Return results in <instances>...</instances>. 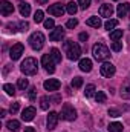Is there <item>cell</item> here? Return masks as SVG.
<instances>
[{
    "label": "cell",
    "instance_id": "5b68a950",
    "mask_svg": "<svg viewBox=\"0 0 130 132\" xmlns=\"http://www.w3.org/2000/svg\"><path fill=\"white\" fill-rule=\"evenodd\" d=\"M61 118H64L67 121H73L77 118V111L73 109V106L70 104H64L61 109Z\"/></svg>",
    "mask_w": 130,
    "mask_h": 132
},
{
    "label": "cell",
    "instance_id": "484cf974",
    "mask_svg": "<svg viewBox=\"0 0 130 132\" xmlns=\"http://www.w3.org/2000/svg\"><path fill=\"white\" fill-rule=\"evenodd\" d=\"M121 37H123V29H115V31H112V32H110V38H112L113 42L119 40Z\"/></svg>",
    "mask_w": 130,
    "mask_h": 132
},
{
    "label": "cell",
    "instance_id": "9c48e42d",
    "mask_svg": "<svg viewBox=\"0 0 130 132\" xmlns=\"http://www.w3.org/2000/svg\"><path fill=\"white\" fill-rule=\"evenodd\" d=\"M48 12H49L51 15L61 17V15L64 14V8H63V5H61V3H54L52 6H49V8H48Z\"/></svg>",
    "mask_w": 130,
    "mask_h": 132
},
{
    "label": "cell",
    "instance_id": "e575fe53",
    "mask_svg": "<svg viewBox=\"0 0 130 132\" xmlns=\"http://www.w3.org/2000/svg\"><path fill=\"white\" fill-rule=\"evenodd\" d=\"M77 25H78V20H77V19H70V20H67V23H66V26H67L69 29H73Z\"/></svg>",
    "mask_w": 130,
    "mask_h": 132
},
{
    "label": "cell",
    "instance_id": "ba28073f",
    "mask_svg": "<svg viewBox=\"0 0 130 132\" xmlns=\"http://www.w3.org/2000/svg\"><path fill=\"white\" fill-rule=\"evenodd\" d=\"M99 71H101V75H104V77H113L116 69H115V66L112 65V63L106 62V63H103V65H101Z\"/></svg>",
    "mask_w": 130,
    "mask_h": 132
},
{
    "label": "cell",
    "instance_id": "bcb514c9",
    "mask_svg": "<svg viewBox=\"0 0 130 132\" xmlns=\"http://www.w3.org/2000/svg\"><path fill=\"white\" fill-rule=\"evenodd\" d=\"M0 117H6V111H2L0 112Z\"/></svg>",
    "mask_w": 130,
    "mask_h": 132
},
{
    "label": "cell",
    "instance_id": "4316f807",
    "mask_svg": "<svg viewBox=\"0 0 130 132\" xmlns=\"http://www.w3.org/2000/svg\"><path fill=\"white\" fill-rule=\"evenodd\" d=\"M44 14H43V11H35V14H34V20H35V23H41V22H44V17H43Z\"/></svg>",
    "mask_w": 130,
    "mask_h": 132
},
{
    "label": "cell",
    "instance_id": "74e56055",
    "mask_svg": "<svg viewBox=\"0 0 130 132\" xmlns=\"http://www.w3.org/2000/svg\"><path fill=\"white\" fill-rule=\"evenodd\" d=\"M112 49H113L115 52H118V51H121V49H123V43H121V42H115V43L112 45Z\"/></svg>",
    "mask_w": 130,
    "mask_h": 132
},
{
    "label": "cell",
    "instance_id": "ac0fdd59",
    "mask_svg": "<svg viewBox=\"0 0 130 132\" xmlns=\"http://www.w3.org/2000/svg\"><path fill=\"white\" fill-rule=\"evenodd\" d=\"M80 69L83 72H90L92 71V60L90 59H81L80 60Z\"/></svg>",
    "mask_w": 130,
    "mask_h": 132
},
{
    "label": "cell",
    "instance_id": "7a4b0ae2",
    "mask_svg": "<svg viewBox=\"0 0 130 132\" xmlns=\"http://www.w3.org/2000/svg\"><path fill=\"white\" fill-rule=\"evenodd\" d=\"M37 69H38V63H37V60L32 59V57L25 59V62L20 65V71L25 75H34V74H37Z\"/></svg>",
    "mask_w": 130,
    "mask_h": 132
},
{
    "label": "cell",
    "instance_id": "277c9868",
    "mask_svg": "<svg viewBox=\"0 0 130 132\" xmlns=\"http://www.w3.org/2000/svg\"><path fill=\"white\" fill-rule=\"evenodd\" d=\"M29 45H31V48L35 49V51L41 49V48H43V45H44V35H43L41 32L31 34V37H29Z\"/></svg>",
    "mask_w": 130,
    "mask_h": 132
},
{
    "label": "cell",
    "instance_id": "d6a6232c",
    "mask_svg": "<svg viewBox=\"0 0 130 132\" xmlns=\"http://www.w3.org/2000/svg\"><path fill=\"white\" fill-rule=\"evenodd\" d=\"M84 94H86V97H92V95L95 94V86H94V85H87Z\"/></svg>",
    "mask_w": 130,
    "mask_h": 132
},
{
    "label": "cell",
    "instance_id": "8fae6325",
    "mask_svg": "<svg viewBox=\"0 0 130 132\" xmlns=\"http://www.w3.org/2000/svg\"><path fill=\"white\" fill-rule=\"evenodd\" d=\"M0 12H2V15H9V14H12L14 12V6H12V3H9L8 0H2L0 2Z\"/></svg>",
    "mask_w": 130,
    "mask_h": 132
},
{
    "label": "cell",
    "instance_id": "7402d4cb",
    "mask_svg": "<svg viewBox=\"0 0 130 132\" xmlns=\"http://www.w3.org/2000/svg\"><path fill=\"white\" fill-rule=\"evenodd\" d=\"M49 104H51V98H49L48 95H43V97L40 98V108H41L43 111L49 109Z\"/></svg>",
    "mask_w": 130,
    "mask_h": 132
},
{
    "label": "cell",
    "instance_id": "f6af8a7d",
    "mask_svg": "<svg viewBox=\"0 0 130 132\" xmlns=\"http://www.w3.org/2000/svg\"><path fill=\"white\" fill-rule=\"evenodd\" d=\"M49 0H37V3H40V5H44V3H48Z\"/></svg>",
    "mask_w": 130,
    "mask_h": 132
},
{
    "label": "cell",
    "instance_id": "e0dca14e",
    "mask_svg": "<svg viewBox=\"0 0 130 132\" xmlns=\"http://www.w3.org/2000/svg\"><path fill=\"white\" fill-rule=\"evenodd\" d=\"M116 12H118V17H126L127 15V12H130V3H121V5H118V9H116Z\"/></svg>",
    "mask_w": 130,
    "mask_h": 132
},
{
    "label": "cell",
    "instance_id": "f1b7e54d",
    "mask_svg": "<svg viewBox=\"0 0 130 132\" xmlns=\"http://www.w3.org/2000/svg\"><path fill=\"white\" fill-rule=\"evenodd\" d=\"M3 91H5L8 95H14V94H15V88H14L12 85H9V83L3 85Z\"/></svg>",
    "mask_w": 130,
    "mask_h": 132
},
{
    "label": "cell",
    "instance_id": "d4e9b609",
    "mask_svg": "<svg viewBox=\"0 0 130 132\" xmlns=\"http://www.w3.org/2000/svg\"><path fill=\"white\" fill-rule=\"evenodd\" d=\"M51 57L54 59L55 63H60V62H61V54H60V51H58L57 48H52V49H51Z\"/></svg>",
    "mask_w": 130,
    "mask_h": 132
},
{
    "label": "cell",
    "instance_id": "5bb4252c",
    "mask_svg": "<svg viewBox=\"0 0 130 132\" xmlns=\"http://www.w3.org/2000/svg\"><path fill=\"white\" fill-rule=\"evenodd\" d=\"M119 95H121V98H124V100H129L130 98V78H129V80H126V81L123 83Z\"/></svg>",
    "mask_w": 130,
    "mask_h": 132
},
{
    "label": "cell",
    "instance_id": "7bdbcfd3",
    "mask_svg": "<svg viewBox=\"0 0 130 132\" xmlns=\"http://www.w3.org/2000/svg\"><path fill=\"white\" fill-rule=\"evenodd\" d=\"M51 101H54V103L57 104V103H60V101H61V97H60V95H54V97L51 98Z\"/></svg>",
    "mask_w": 130,
    "mask_h": 132
},
{
    "label": "cell",
    "instance_id": "3957f363",
    "mask_svg": "<svg viewBox=\"0 0 130 132\" xmlns=\"http://www.w3.org/2000/svg\"><path fill=\"white\" fill-rule=\"evenodd\" d=\"M92 52H94V57H95L97 60H106V59L110 55V51H109V48H107L104 43H97V45H94Z\"/></svg>",
    "mask_w": 130,
    "mask_h": 132
},
{
    "label": "cell",
    "instance_id": "6da1fadb",
    "mask_svg": "<svg viewBox=\"0 0 130 132\" xmlns=\"http://www.w3.org/2000/svg\"><path fill=\"white\" fill-rule=\"evenodd\" d=\"M64 52L69 60H78L81 55V48L77 42L73 40H66L64 42Z\"/></svg>",
    "mask_w": 130,
    "mask_h": 132
},
{
    "label": "cell",
    "instance_id": "8992f818",
    "mask_svg": "<svg viewBox=\"0 0 130 132\" xmlns=\"http://www.w3.org/2000/svg\"><path fill=\"white\" fill-rule=\"evenodd\" d=\"M41 65L44 66V69H46L49 74L55 72V62H54V59L51 57V54H44V55L41 57Z\"/></svg>",
    "mask_w": 130,
    "mask_h": 132
},
{
    "label": "cell",
    "instance_id": "4dcf8cb0",
    "mask_svg": "<svg viewBox=\"0 0 130 132\" xmlns=\"http://www.w3.org/2000/svg\"><path fill=\"white\" fill-rule=\"evenodd\" d=\"M28 78H18V81H17V86H18V89H22V91H25L26 88H28Z\"/></svg>",
    "mask_w": 130,
    "mask_h": 132
},
{
    "label": "cell",
    "instance_id": "7dc6e473",
    "mask_svg": "<svg viewBox=\"0 0 130 132\" xmlns=\"http://www.w3.org/2000/svg\"><path fill=\"white\" fill-rule=\"evenodd\" d=\"M115 2H116V0H115Z\"/></svg>",
    "mask_w": 130,
    "mask_h": 132
},
{
    "label": "cell",
    "instance_id": "b9f144b4",
    "mask_svg": "<svg viewBox=\"0 0 130 132\" xmlns=\"http://www.w3.org/2000/svg\"><path fill=\"white\" fill-rule=\"evenodd\" d=\"M87 38H89L87 32H81V34H80V40H81V42H86Z\"/></svg>",
    "mask_w": 130,
    "mask_h": 132
},
{
    "label": "cell",
    "instance_id": "836d02e7",
    "mask_svg": "<svg viewBox=\"0 0 130 132\" xmlns=\"http://www.w3.org/2000/svg\"><path fill=\"white\" fill-rule=\"evenodd\" d=\"M106 98H107V97H106V94H104L103 91H98L97 95H95V100H97V103H104V101H106Z\"/></svg>",
    "mask_w": 130,
    "mask_h": 132
},
{
    "label": "cell",
    "instance_id": "2e32d148",
    "mask_svg": "<svg viewBox=\"0 0 130 132\" xmlns=\"http://www.w3.org/2000/svg\"><path fill=\"white\" fill-rule=\"evenodd\" d=\"M113 14V6L112 5H101L99 8V15L101 17H112Z\"/></svg>",
    "mask_w": 130,
    "mask_h": 132
},
{
    "label": "cell",
    "instance_id": "f546056e",
    "mask_svg": "<svg viewBox=\"0 0 130 132\" xmlns=\"http://www.w3.org/2000/svg\"><path fill=\"white\" fill-rule=\"evenodd\" d=\"M72 88H75V89H78V88H81L83 86V78L81 77H75L73 80H72Z\"/></svg>",
    "mask_w": 130,
    "mask_h": 132
},
{
    "label": "cell",
    "instance_id": "44dd1931",
    "mask_svg": "<svg viewBox=\"0 0 130 132\" xmlns=\"http://www.w3.org/2000/svg\"><path fill=\"white\" fill-rule=\"evenodd\" d=\"M66 11H67L70 15L77 14V11H78V3H75V2H69V3L66 5Z\"/></svg>",
    "mask_w": 130,
    "mask_h": 132
},
{
    "label": "cell",
    "instance_id": "1f68e13d",
    "mask_svg": "<svg viewBox=\"0 0 130 132\" xmlns=\"http://www.w3.org/2000/svg\"><path fill=\"white\" fill-rule=\"evenodd\" d=\"M17 26H18V29H20L22 32H26V31L29 29V23H28L26 20H23V22H18V25H17Z\"/></svg>",
    "mask_w": 130,
    "mask_h": 132
},
{
    "label": "cell",
    "instance_id": "30bf717a",
    "mask_svg": "<svg viewBox=\"0 0 130 132\" xmlns=\"http://www.w3.org/2000/svg\"><path fill=\"white\" fill-rule=\"evenodd\" d=\"M22 54H23V45H22V43L14 45V46L11 48V51H9V57H11L12 60H18V59L22 57Z\"/></svg>",
    "mask_w": 130,
    "mask_h": 132
},
{
    "label": "cell",
    "instance_id": "cb8c5ba5",
    "mask_svg": "<svg viewBox=\"0 0 130 132\" xmlns=\"http://www.w3.org/2000/svg\"><path fill=\"white\" fill-rule=\"evenodd\" d=\"M107 129H109V132H123V125L115 121V123H110Z\"/></svg>",
    "mask_w": 130,
    "mask_h": 132
},
{
    "label": "cell",
    "instance_id": "f35d334b",
    "mask_svg": "<svg viewBox=\"0 0 130 132\" xmlns=\"http://www.w3.org/2000/svg\"><path fill=\"white\" fill-rule=\"evenodd\" d=\"M18 108H20V103H12L11 108H9V112H11V114H15V112L18 111Z\"/></svg>",
    "mask_w": 130,
    "mask_h": 132
},
{
    "label": "cell",
    "instance_id": "d590c367",
    "mask_svg": "<svg viewBox=\"0 0 130 132\" xmlns=\"http://www.w3.org/2000/svg\"><path fill=\"white\" fill-rule=\"evenodd\" d=\"M78 5L81 9H87L90 6V0H78Z\"/></svg>",
    "mask_w": 130,
    "mask_h": 132
},
{
    "label": "cell",
    "instance_id": "ab89813d",
    "mask_svg": "<svg viewBox=\"0 0 130 132\" xmlns=\"http://www.w3.org/2000/svg\"><path fill=\"white\" fill-rule=\"evenodd\" d=\"M109 115H110V117H119L121 112H119V109H113V108H112V109H109Z\"/></svg>",
    "mask_w": 130,
    "mask_h": 132
},
{
    "label": "cell",
    "instance_id": "4fadbf2b",
    "mask_svg": "<svg viewBox=\"0 0 130 132\" xmlns=\"http://www.w3.org/2000/svg\"><path fill=\"white\" fill-rule=\"evenodd\" d=\"M64 37V29L61 28V26H58V28H55L52 32L49 34V38L52 40V42H61V38Z\"/></svg>",
    "mask_w": 130,
    "mask_h": 132
},
{
    "label": "cell",
    "instance_id": "7c38bea8",
    "mask_svg": "<svg viewBox=\"0 0 130 132\" xmlns=\"http://www.w3.org/2000/svg\"><path fill=\"white\" fill-rule=\"evenodd\" d=\"M43 86H44L46 91H58L60 86H61V83H60L57 78H49V80H46V81L43 83Z\"/></svg>",
    "mask_w": 130,
    "mask_h": 132
},
{
    "label": "cell",
    "instance_id": "9a60e30c",
    "mask_svg": "<svg viewBox=\"0 0 130 132\" xmlns=\"http://www.w3.org/2000/svg\"><path fill=\"white\" fill-rule=\"evenodd\" d=\"M34 117H35V109H34L32 106H31V108H26V109L22 112V120H23V121H31Z\"/></svg>",
    "mask_w": 130,
    "mask_h": 132
},
{
    "label": "cell",
    "instance_id": "8d00e7d4",
    "mask_svg": "<svg viewBox=\"0 0 130 132\" xmlns=\"http://www.w3.org/2000/svg\"><path fill=\"white\" fill-rule=\"evenodd\" d=\"M43 25H44L46 29H52V28H54V20H52V19H48V20L43 22Z\"/></svg>",
    "mask_w": 130,
    "mask_h": 132
},
{
    "label": "cell",
    "instance_id": "603a6c76",
    "mask_svg": "<svg viewBox=\"0 0 130 132\" xmlns=\"http://www.w3.org/2000/svg\"><path fill=\"white\" fill-rule=\"evenodd\" d=\"M8 129L12 132H17L18 129H20V121H17V120H11V121H8Z\"/></svg>",
    "mask_w": 130,
    "mask_h": 132
},
{
    "label": "cell",
    "instance_id": "83f0119b",
    "mask_svg": "<svg viewBox=\"0 0 130 132\" xmlns=\"http://www.w3.org/2000/svg\"><path fill=\"white\" fill-rule=\"evenodd\" d=\"M116 25H118V20H107V22L104 23V28H106L107 31H112L113 28H116Z\"/></svg>",
    "mask_w": 130,
    "mask_h": 132
},
{
    "label": "cell",
    "instance_id": "ee69618b",
    "mask_svg": "<svg viewBox=\"0 0 130 132\" xmlns=\"http://www.w3.org/2000/svg\"><path fill=\"white\" fill-rule=\"evenodd\" d=\"M25 132H35L34 128H25Z\"/></svg>",
    "mask_w": 130,
    "mask_h": 132
},
{
    "label": "cell",
    "instance_id": "60d3db41",
    "mask_svg": "<svg viewBox=\"0 0 130 132\" xmlns=\"http://www.w3.org/2000/svg\"><path fill=\"white\" fill-rule=\"evenodd\" d=\"M35 94H37V89H35V88H31V91H29V98L34 100L35 98Z\"/></svg>",
    "mask_w": 130,
    "mask_h": 132
},
{
    "label": "cell",
    "instance_id": "ffe728a7",
    "mask_svg": "<svg viewBox=\"0 0 130 132\" xmlns=\"http://www.w3.org/2000/svg\"><path fill=\"white\" fill-rule=\"evenodd\" d=\"M86 25L87 26H92V28H99L101 26V19L99 17H90V19H87Z\"/></svg>",
    "mask_w": 130,
    "mask_h": 132
},
{
    "label": "cell",
    "instance_id": "52a82bcc",
    "mask_svg": "<svg viewBox=\"0 0 130 132\" xmlns=\"http://www.w3.org/2000/svg\"><path fill=\"white\" fill-rule=\"evenodd\" d=\"M58 114L57 112H49V115H48V118H46V126H48V129L49 131H52V129H55L57 128V123H58Z\"/></svg>",
    "mask_w": 130,
    "mask_h": 132
},
{
    "label": "cell",
    "instance_id": "d6986e66",
    "mask_svg": "<svg viewBox=\"0 0 130 132\" xmlns=\"http://www.w3.org/2000/svg\"><path fill=\"white\" fill-rule=\"evenodd\" d=\"M18 11H20V14H22L23 17H28V15L31 14V5L26 3V2H22V3L18 5Z\"/></svg>",
    "mask_w": 130,
    "mask_h": 132
}]
</instances>
